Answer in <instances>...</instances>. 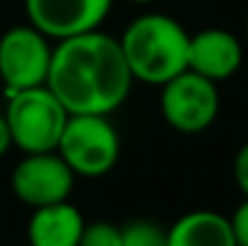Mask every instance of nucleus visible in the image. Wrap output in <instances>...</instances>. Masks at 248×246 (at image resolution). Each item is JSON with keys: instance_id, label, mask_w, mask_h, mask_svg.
<instances>
[{"instance_id": "6", "label": "nucleus", "mask_w": 248, "mask_h": 246, "mask_svg": "<svg viewBox=\"0 0 248 246\" xmlns=\"http://www.w3.org/2000/svg\"><path fill=\"white\" fill-rule=\"evenodd\" d=\"M53 44L31 24H17L0 36V80L5 92L46 84Z\"/></svg>"}, {"instance_id": "18", "label": "nucleus", "mask_w": 248, "mask_h": 246, "mask_svg": "<svg viewBox=\"0 0 248 246\" xmlns=\"http://www.w3.org/2000/svg\"><path fill=\"white\" fill-rule=\"evenodd\" d=\"M246 36H248V19H246Z\"/></svg>"}, {"instance_id": "9", "label": "nucleus", "mask_w": 248, "mask_h": 246, "mask_svg": "<svg viewBox=\"0 0 248 246\" xmlns=\"http://www.w3.org/2000/svg\"><path fill=\"white\" fill-rule=\"evenodd\" d=\"M244 63L241 41L219 27H210L190 34L188 44V70L212 82L229 80Z\"/></svg>"}, {"instance_id": "2", "label": "nucleus", "mask_w": 248, "mask_h": 246, "mask_svg": "<svg viewBox=\"0 0 248 246\" xmlns=\"http://www.w3.org/2000/svg\"><path fill=\"white\" fill-rule=\"evenodd\" d=\"M133 80L162 87L188 70L190 34L178 19L164 12L135 17L118 39Z\"/></svg>"}, {"instance_id": "3", "label": "nucleus", "mask_w": 248, "mask_h": 246, "mask_svg": "<svg viewBox=\"0 0 248 246\" xmlns=\"http://www.w3.org/2000/svg\"><path fill=\"white\" fill-rule=\"evenodd\" d=\"M68 118V109L46 84L7 94L5 121L12 145L24 155L56 152Z\"/></svg>"}, {"instance_id": "11", "label": "nucleus", "mask_w": 248, "mask_h": 246, "mask_svg": "<svg viewBox=\"0 0 248 246\" xmlns=\"http://www.w3.org/2000/svg\"><path fill=\"white\" fill-rule=\"evenodd\" d=\"M169 246H236L232 222L215 210H193L181 215L166 230Z\"/></svg>"}, {"instance_id": "15", "label": "nucleus", "mask_w": 248, "mask_h": 246, "mask_svg": "<svg viewBox=\"0 0 248 246\" xmlns=\"http://www.w3.org/2000/svg\"><path fill=\"white\" fill-rule=\"evenodd\" d=\"M234 181L239 186V191L248 198V143H244L234 157Z\"/></svg>"}, {"instance_id": "5", "label": "nucleus", "mask_w": 248, "mask_h": 246, "mask_svg": "<svg viewBox=\"0 0 248 246\" xmlns=\"http://www.w3.org/2000/svg\"><path fill=\"white\" fill-rule=\"evenodd\" d=\"M159 111L176 133L198 135L207 131L219 114L217 82L193 70H183L181 75L162 84Z\"/></svg>"}, {"instance_id": "16", "label": "nucleus", "mask_w": 248, "mask_h": 246, "mask_svg": "<svg viewBox=\"0 0 248 246\" xmlns=\"http://www.w3.org/2000/svg\"><path fill=\"white\" fill-rule=\"evenodd\" d=\"M12 148V138H10V128L5 121V114H0V157H5V152Z\"/></svg>"}, {"instance_id": "17", "label": "nucleus", "mask_w": 248, "mask_h": 246, "mask_svg": "<svg viewBox=\"0 0 248 246\" xmlns=\"http://www.w3.org/2000/svg\"><path fill=\"white\" fill-rule=\"evenodd\" d=\"M130 2H138V5H150V2H157V0H130Z\"/></svg>"}, {"instance_id": "1", "label": "nucleus", "mask_w": 248, "mask_h": 246, "mask_svg": "<svg viewBox=\"0 0 248 246\" xmlns=\"http://www.w3.org/2000/svg\"><path fill=\"white\" fill-rule=\"evenodd\" d=\"M133 82L118 39L99 29L53 44L46 87L70 116L113 114L130 97Z\"/></svg>"}, {"instance_id": "13", "label": "nucleus", "mask_w": 248, "mask_h": 246, "mask_svg": "<svg viewBox=\"0 0 248 246\" xmlns=\"http://www.w3.org/2000/svg\"><path fill=\"white\" fill-rule=\"evenodd\" d=\"M78 246H121V227L106 220L87 222Z\"/></svg>"}, {"instance_id": "12", "label": "nucleus", "mask_w": 248, "mask_h": 246, "mask_svg": "<svg viewBox=\"0 0 248 246\" xmlns=\"http://www.w3.org/2000/svg\"><path fill=\"white\" fill-rule=\"evenodd\" d=\"M121 246H169L166 230L152 220H133L121 227Z\"/></svg>"}, {"instance_id": "7", "label": "nucleus", "mask_w": 248, "mask_h": 246, "mask_svg": "<svg viewBox=\"0 0 248 246\" xmlns=\"http://www.w3.org/2000/svg\"><path fill=\"white\" fill-rule=\"evenodd\" d=\"M75 174L58 152L24 155L10 176V188L29 208H44L70 198Z\"/></svg>"}, {"instance_id": "8", "label": "nucleus", "mask_w": 248, "mask_h": 246, "mask_svg": "<svg viewBox=\"0 0 248 246\" xmlns=\"http://www.w3.org/2000/svg\"><path fill=\"white\" fill-rule=\"evenodd\" d=\"M111 7L113 0H24L29 24L51 41L99 29Z\"/></svg>"}, {"instance_id": "4", "label": "nucleus", "mask_w": 248, "mask_h": 246, "mask_svg": "<svg viewBox=\"0 0 248 246\" xmlns=\"http://www.w3.org/2000/svg\"><path fill=\"white\" fill-rule=\"evenodd\" d=\"M56 152L75 176H106L121 157V138L108 116L73 114L63 128Z\"/></svg>"}, {"instance_id": "10", "label": "nucleus", "mask_w": 248, "mask_h": 246, "mask_svg": "<svg viewBox=\"0 0 248 246\" xmlns=\"http://www.w3.org/2000/svg\"><path fill=\"white\" fill-rule=\"evenodd\" d=\"M84 225L82 213L68 200L34 208L27 225V239L29 246H78Z\"/></svg>"}, {"instance_id": "14", "label": "nucleus", "mask_w": 248, "mask_h": 246, "mask_svg": "<svg viewBox=\"0 0 248 246\" xmlns=\"http://www.w3.org/2000/svg\"><path fill=\"white\" fill-rule=\"evenodd\" d=\"M229 222H232L236 246H248V198H244V203H239V208L234 210Z\"/></svg>"}]
</instances>
